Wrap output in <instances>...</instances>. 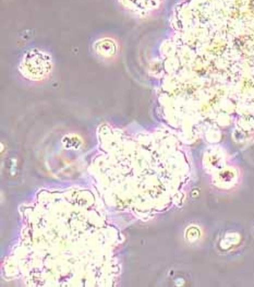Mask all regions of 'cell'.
Listing matches in <instances>:
<instances>
[{
	"mask_svg": "<svg viewBox=\"0 0 254 287\" xmlns=\"http://www.w3.org/2000/svg\"><path fill=\"white\" fill-rule=\"evenodd\" d=\"M163 43L161 107L170 126H254V0H183Z\"/></svg>",
	"mask_w": 254,
	"mask_h": 287,
	"instance_id": "obj_1",
	"label": "cell"
},
{
	"mask_svg": "<svg viewBox=\"0 0 254 287\" xmlns=\"http://www.w3.org/2000/svg\"><path fill=\"white\" fill-rule=\"evenodd\" d=\"M91 190H42L21 211L20 237L4 275L27 286H116L123 240Z\"/></svg>",
	"mask_w": 254,
	"mask_h": 287,
	"instance_id": "obj_2",
	"label": "cell"
},
{
	"mask_svg": "<svg viewBox=\"0 0 254 287\" xmlns=\"http://www.w3.org/2000/svg\"><path fill=\"white\" fill-rule=\"evenodd\" d=\"M97 137L98 153L88 170L106 207L145 221L181 201L189 165L173 133L101 125Z\"/></svg>",
	"mask_w": 254,
	"mask_h": 287,
	"instance_id": "obj_3",
	"label": "cell"
},
{
	"mask_svg": "<svg viewBox=\"0 0 254 287\" xmlns=\"http://www.w3.org/2000/svg\"><path fill=\"white\" fill-rule=\"evenodd\" d=\"M52 57L40 49H31L23 57L20 65L22 74L27 79L39 81L52 72Z\"/></svg>",
	"mask_w": 254,
	"mask_h": 287,
	"instance_id": "obj_4",
	"label": "cell"
},
{
	"mask_svg": "<svg viewBox=\"0 0 254 287\" xmlns=\"http://www.w3.org/2000/svg\"><path fill=\"white\" fill-rule=\"evenodd\" d=\"M120 3L132 11L147 14L160 7L162 0H120Z\"/></svg>",
	"mask_w": 254,
	"mask_h": 287,
	"instance_id": "obj_5",
	"label": "cell"
},
{
	"mask_svg": "<svg viewBox=\"0 0 254 287\" xmlns=\"http://www.w3.org/2000/svg\"><path fill=\"white\" fill-rule=\"evenodd\" d=\"M95 50L96 53L103 57H111L116 54L117 46L116 43L109 38H104V40H99L95 43Z\"/></svg>",
	"mask_w": 254,
	"mask_h": 287,
	"instance_id": "obj_6",
	"label": "cell"
}]
</instances>
